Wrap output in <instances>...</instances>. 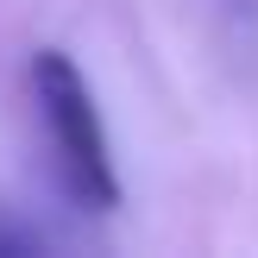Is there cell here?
I'll return each instance as SVG.
<instances>
[{"mask_svg":"<svg viewBox=\"0 0 258 258\" xmlns=\"http://www.w3.org/2000/svg\"><path fill=\"white\" fill-rule=\"evenodd\" d=\"M32 101H38V120H44L50 164H57L63 196H70L76 208H88V214L120 208L113 145H107L95 88H88V76L76 70V57H63V50H38V57H32Z\"/></svg>","mask_w":258,"mask_h":258,"instance_id":"1","label":"cell"},{"mask_svg":"<svg viewBox=\"0 0 258 258\" xmlns=\"http://www.w3.org/2000/svg\"><path fill=\"white\" fill-rule=\"evenodd\" d=\"M32 252H38V239L25 233V227H7V221H0V258H32Z\"/></svg>","mask_w":258,"mask_h":258,"instance_id":"2","label":"cell"}]
</instances>
